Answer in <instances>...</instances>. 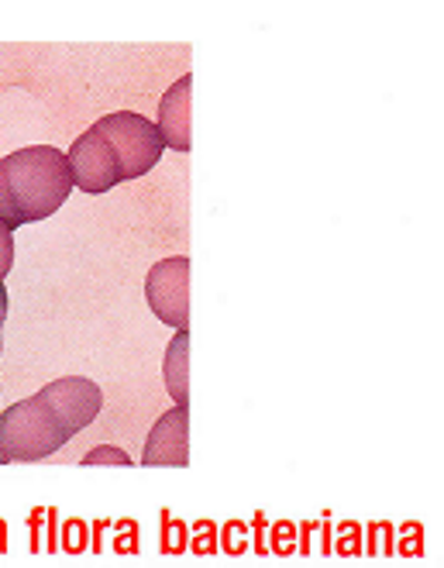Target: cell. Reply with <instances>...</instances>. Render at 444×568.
Listing matches in <instances>:
<instances>
[{
  "label": "cell",
  "mask_w": 444,
  "mask_h": 568,
  "mask_svg": "<svg viewBox=\"0 0 444 568\" xmlns=\"http://www.w3.org/2000/svg\"><path fill=\"white\" fill-rule=\"evenodd\" d=\"M65 162H70L73 186H80L90 196H100L114 190L118 183H124L114 149L104 142V135H97L93 128H87V135L73 142V149L65 152Z\"/></svg>",
  "instance_id": "5b68a950"
},
{
  "label": "cell",
  "mask_w": 444,
  "mask_h": 568,
  "mask_svg": "<svg viewBox=\"0 0 444 568\" xmlns=\"http://www.w3.org/2000/svg\"><path fill=\"white\" fill-rule=\"evenodd\" d=\"M0 551H8V524H0Z\"/></svg>",
  "instance_id": "d6986e66"
},
{
  "label": "cell",
  "mask_w": 444,
  "mask_h": 568,
  "mask_svg": "<svg viewBox=\"0 0 444 568\" xmlns=\"http://www.w3.org/2000/svg\"><path fill=\"white\" fill-rule=\"evenodd\" d=\"M108 527H111V520H97V527H93V530H97V534H93V551L104 548V538H100V534H104Z\"/></svg>",
  "instance_id": "e0dca14e"
},
{
  "label": "cell",
  "mask_w": 444,
  "mask_h": 568,
  "mask_svg": "<svg viewBox=\"0 0 444 568\" xmlns=\"http://www.w3.org/2000/svg\"><path fill=\"white\" fill-rule=\"evenodd\" d=\"M11 265H14V231L0 221V286H4Z\"/></svg>",
  "instance_id": "4fadbf2b"
},
{
  "label": "cell",
  "mask_w": 444,
  "mask_h": 568,
  "mask_svg": "<svg viewBox=\"0 0 444 568\" xmlns=\"http://www.w3.org/2000/svg\"><path fill=\"white\" fill-rule=\"evenodd\" d=\"M59 548L70 555H83L87 551V524L83 520H65L62 534H59Z\"/></svg>",
  "instance_id": "8fae6325"
},
{
  "label": "cell",
  "mask_w": 444,
  "mask_h": 568,
  "mask_svg": "<svg viewBox=\"0 0 444 568\" xmlns=\"http://www.w3.org/2000/svg\"><path fill=\"white\" fill-rule=\"evenodd\" d=\"M70 193V162L56 145H31L0 159V221L11 231L59 214Z\"/></svg>",
  "instance_id": "6da1fadb"
},
{
  "label": "cell",
  "mask_w": 444,
  "mask_h": 568,
  "mask_svg": "<svg viewBox=\"0 0 444 568\" xmlns=\"http://www.w3.org/2000/svg\"><path fill=\"white\" fill-rule=\"evenodd\" d=\"M83 469H87V465H124V469H128V465H131V455L128 452H121V448H114V445H100V448H93L90 455H83Z\"/></svg>",
  "instance_id": "7c38bea8"
},
{
  "label": "cell",
  "mask_w": 444,
  "mask_h": 568,
  "mask_svg": "<svg viewBox=\"0 0 444 568\" xmlns=\"http://www.w3.org/2000/svg\"><path fill=\"white\" fill-rule=\"evenodd\" d=\"M193 77H180L173 87H169L159 100V135L165 142V149L176 152H190L193 149Z\"/></svg>",
  "instance_id": "ba28073f"
},
{
  "label": "cell",
  "mask_w": 444,
  "mask_h": 568,
  "mask_svg": "<svg viewBox=\"0 0 444 568\" xmlns=\"http://www.w3.org/2000/svg\"><path fill=\"white\" fill-rule=\"evenodd\" d=\"M39 393L56 407V414L62 417V424L70 434H80L83 427H90L97 420L100 407H104V393H100V386L90 379H80V376L56 379Z\"/></svg>",
  "instance_id": "52a82bcc"
},
{
  "label": "cell",
  "mask_w": 444,
  "mask_h": 568,
  "mask_svg": "<svg viewBox=\"0 0 444 568\" xmlns=\"http://www.w3.org/2000/svg\"><path fill=\"white\" fill-rule=\"evenodd\" d=\"M186 551V524L173 520L162 510V555H183Z\"/></svg>",
  "instance_id": "30bf717a"
},
{
  "label": "cell",
  "mask_w": 444,
  "mask_h": 568,
  "mask_svg": "<svg viewBox=\"0 0 444 568\" xmlns=\"http://www.w3.org/2000/svg\"><path fill=\"white\" fill-rule=\"evenodd\" d=\"M93 131L97 135H104V142L114 149L118 165H121V180L149 176L165 152L159 128L152 121H145L142 114H131V111H118V114L100 118L93 124Z\"/></svg>",
  "instance_id": "3957f363"
},
{
  "label": "cell",
  "mask_w": 444,
  "mask_h": 568,
  "mask_svg": "<svg viewBox=\"0 0 444 568\" xmlns=\"http://www.w3.org/2000/svg\"><path fill=\"white\" fill-rule=\"evenodd\" d=\"M293 530H296V527H293L290 520H280L276 527H272V551L283 555V558L293 555V551H296V548H293Z\"/></svg>",
  "instance_id": "5bb4252c"
},
{
  "label": "cell",
  "mask_w": 444,
  "mask_h": 568,
  "mask_svg": "<svg viewBox=\"0 0 444 568\" xmlns=\"http://www.w3.org/2000/svg\"><path fill=\"white\" fill-rule=\"evenodd\" d=\"M73 434L42 393L8 407L0 417V465L8 462H42L56 455Z\"/></svg>",
  "instance_id": "7a4b0ae2"
},
{
  "label": "cell",
  "mask_w": 444,
  "mask_h": 568,
  "mask_svg": "<svg viewBox=\"0 0 444 568\" xmlns=\"http://www.w3.org/2000/svg\"><path fill=\"white\" fill-rule=\"evenodd\" d=\"M162 379L176 407H190V331H176L162 358Z\"/></svg>",
  "instance_id": "9c48e42d"
},
{
  "label": "cell",
  "mask_w": 444,
  "mask_h": 568,
  "mask_svg": "<svg viewBox=\"0 0 444 568\" xmlns=\"http://www.w3.org/2000/svg\"><path fill=\"white\" fill-rule=\"evenodd\" d=\"M196 541H193V548L200 551V555H214L218 551V527L211 524V520H200L196 524Z\"/></svg>",
  "instance_id": "9a60e30c"
},
{
  "label": "cell",
  "mask_w": 444,
  "mask_h": 568,
  "mask_svg": "<svg viewBox=\"0 0 444 568\" xmlns=\"http://www.w3.org/2000/svg\"><path fill=\"white\" fill-rule=\"evenodd\" d=\"M142 465L149 469H186L190 465V407H173L152 427Z\"/></svg>",
  "instance_id": "8992f818"
},
{
  "label": "cell",
  "mask_w": 444,
  "mask_h": 568,
  "mask_svg": "<svg viewBox=\"0 0 444 568\" xmlns=\"http://www.w3.org/2000/svg\"><path fill=\"white\" fill-rule=\"evenodd\" d=\"M145 300L162 324L190 331V258L176 255L155 262L145 276Z\"/></svg>",
  "instance_id": "277c9868"
},
{
  "label": "cell",
  "mask_w": 444,
  "mask_h": 568,
  "mask_svg": "<svg viewBox=\"0 0 444 568\" xmlns=\"http://www.w3.org/2000/svg\"><path fill=\"white\" fill-rule=\"evenodd\" d=\"M4 321H8V290L0 286V327H4ZM4 352V348H0Z\"/></svg>",
  "instance_id": "ac0fdd59"
},
{
  "label": "cell",
  "mask_w": 444,
  "mask_h": 568,
  "mask_svg": "<svg viewBox=\"0 0 444 568\" xmlns=\"http://www.w3.org/2000/svg\"><path fill=\"white\" fill-rule=\"evenodd\" d=\"M245 524L242 520H231L228 527H224V551L228 555H242L245 551Z\"/></svg>",
  "instance_id": "2e32d148"
}]
</instances>
